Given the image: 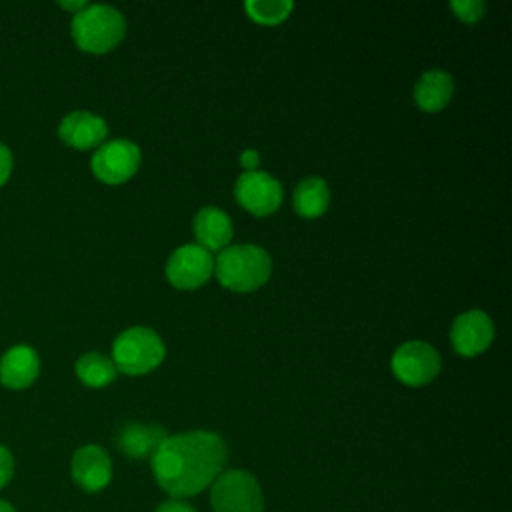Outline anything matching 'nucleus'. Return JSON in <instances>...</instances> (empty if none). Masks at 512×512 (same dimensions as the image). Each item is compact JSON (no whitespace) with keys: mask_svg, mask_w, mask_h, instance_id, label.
<instances>
[{"mask_svg":"<svg viewBox=\"0 0 512 512\" xmlns=\"http://www.w3.org/2000/svg\"><path fill=\"white\" fill-rule=\"evenodd\" d=\"M0 512H16V510H14V506L10 502L0 500Z\"/></svg>","mask_w":512,"mask_h":512,"instance_id":"26","label":"nucleus"},{"mask_svg":"<svg viewBox=\"0 0 512 512\" xmlns=\"http://www.w3.org/2000/svg\"><path fill=\"white\" fill-rule=\"evenodd\" d=\"M166 348L162 338L144 326H134L120 332L112 344V362L116 370L140 376L154 370L164 360Z\"/></svg>","mask_w":512,"mask_h":512,"instance_id":"4","label":"nucleus"},{"mask_svg":"<svg viewBox=\"0 0 512 512\" xmlns=\"http://www.w3.org/2000/svg\"><path fill=\"white\" fill-rule=\"evenodd\" d=\"M70 472L84 492H100L112 480V460L102 446L84 444L74 452Z\"/></svg>","mask_w":512,"mask_h":512,"instance_id":"10","label":"nucleus"},{"mask_svg":"<svg viewBox=\"0 0 512 512\" xmlns=\"http://www.w3.org/2000/svg\"><path fill=\"white\" fill-rule=\"evenodd\" d=\"M72 38L76 46L90 54H104L112 50L126 32L124 16L106 4H88L72 16Z\"/></svg>","mask_w":512,"mask_h":512,"instance_id":"3","label":"nucleus"},{"mask_svg":"<svg viewBox=\"0 0 512 512\" xmlns=\"http://www.w3.org/2000/svg\"><path fill=\"white\" fill-rule=\"evenodd\" d=\"M240 164L246 172H252V170H258V164H260V154L256 150H244L240 154Z\"/></svg>","mask_w":512,"mask_h":512,"instance_id":"24","label":"nucleus"},{"mask_svg":"<svg viewBox=\"0 0 512 512\" xmlns=\"http://www.w3.org/2000/svg\"><path fill=\"white\" fill-rule=\"evenodd\" d=\"M494 338V324L482 310L460 314L450 330V340L460 356H476L484 352Z\"/></svg>","mask_w":512,"mask_h":512,"instance_id":"11","label":"nucleus"},{"mask_svg":"<svg viewBox=\"0 0 512 512\" xmlns=\"http://www.w3.org/2000/svg\"><path fill=\"white\" fill-rule=\"evenodd\" d=\"M12 474H14L12 452L0 444V490L12 480Z\"/></svg>","mask_w":512,"mask_h":512,"instance_id":"21","label":"nucleus"},{"mask_svg":"<svg viewBox=\"0 0 512 512\" xmlns=\"http://www.w3.org/2000/svg\"><path fill=\"white\" fill-rule=\"evenodd\" d=\"M214 512H264L260 482L248 470H222L210 484Z\"/></svg>","mask_w":512,"mask_h":512,"instance_id":"5","label":"nucleus"},{"mask_svg":"<svg viewBox=\"0 0 512 512\" xmlns=\"http://www.w3.org/2000/svg\"><path fill=\"white\" fill-rule=\"evenodd\" d=\"M12 174V152L0 142V186L8 182Z\"/></svg>","mask_w":512,"mask_h":512,"instance_id":"22","label":"nucleus"},{"mask_svg":"<svg viewBox=\"0 0 512 512\" xmlns=\"http://www.w3.org/2000/svg\"><path fill=\"white\" fill-rule=\"evenodd\" d=\"M156 512H196L192 508V504H188L186 500H178V498H170L166 502H162Z\"/></svg>","mask_w":512,"mask_h":512,"instance_id":"23","label":"nucleus"},{"mask_svg":"<svg viewBox=\"0 0 512 512\" xmlns=\"http://www.w3.org/2000/svg\"><path fill=\"white\" fill-rule=\"evenodd\" d=\"M392 372L406 386H424L438 376L440 354L426 342H406L392 356Z\"/></svg>","mask_w":512,"mask_h":512,"instance_id":"7","label":"nucleus"},{"mask_svg":"<svg viewBox=\"0 0 512 512\" xmlns=\"http://www.w3.org/2000/svg\"><path fill=\"white\" fill-rule=\"evenodd\" d=\"M166 436L168 432L158 424L128 422L120 428L116 436V444L124 456L142 460V458H150L158 450V446L166 440Z\"/></svg>","mask_w":512,"mask_h":512,"instance_id":"14","label":"nucleus"},{"mask_svg":"<svg viewBox=\"0 0 512 512\" xmlns=\"http://www.w3.org/2000/svg\"><path fill=\"white\" fill-rule=\"evenodd\" d=\"M92 172L104 184H122L130 180L140 166V148L130 140H110L96 148Z\"/></svg>","mask_w":512,"mask_h":512,"instance_id":"6","label":"nucleus"},{"mask_svg":"<svg viewBox=\"0 0 512 512\" xmlns=\"http://www.w3.org/2000/svg\"><path fill=\"white\" fill-rule=\"evenodd\" d=\"M450 8L458 16V20H462L466 24L478 22L486 10L482 0H454V2H450Z\"/></svg>","mask_w":512,"mask_h":512,"instance_id":"20","label":"nucleus"},{"mask_svg":"<svg viewBox=\"0 0 512 512\" xmlns=\"http://www.w3.org/2000/svg\"><path fill=\"white\" fill-rule=\"evenodd\" d=\"M248 16L264 26H276L288 18L292 12V2L288 0H250L244 4Z\"/></svg>","mask_w":512,"mask_h":512,"instance_id":"19","label":"nucleus"},{"mask_svg":"<svg viewBox=\"0 0 512 512\" xmlns=\"http://www.w3.org/2000/svg\"><path fill=\"white\" fill-rule=\"evenodd\" d=\"M194 234L204 250H224L232 240V222L216 206H202L194 216Z\"/></svg>","mask_w":512,"mask_h":512,"instance_id":"15","label":"nucleus"},{"mask_svg":"<svg viewBox=\"0 0 512 512\" xmlns=\"http://www.w3.org/2000/svg\"><path fill=\"white\" fill-rule=\"evenodd\" d=\"M214 272V258L198 244H184L166 262V278L180 290L200 288Z\"/></svg>","mask_w":512,"mask_h":512,"instance_id":"8","label":"nucleus"},{"mask_svg":"<svg viewBox=\"0 0 512 512\" xmlns=\"http://www.w3.org/2000/svg\"><path fill=\"white\" fill-rule=\"evenodd\" d=\"M40 374V358L34 348L18 344L8 348L0 358V382L12 390H24Z\"/></svg>","mask_w":512,"mask_h":512,"instance_id":"13","label":"nucleus"},{"mask_svg":"<svg viewBox=\"0 0 512 512\" xmlns=\"http://www.w3.org/2000/svg\"><path fill=\"white\" fill-rule=\"evenodd\" d=\"M116 366L112 358L100 352H86L76 360V376L90 388H104L116 378Z\"/></svg>","mask_w":512,"mask_h":512,"instance_id":"18","label":"nucleus"},{"mask_svg":"<svg viewBox=\"0 0 512 512\" xmlns=\"http://www.w3.org/2000/svg\"><path fill=\"white\" fill-rule=\"evenodd\" d=\"M272 270L270 256L254 244L226 246L214 262L218 282L232 292H252L268 282Z\"/></svg>","mask_w":512,"mask_h":512,"instance_id":"2","label":"nucleus"},{"mask_svg":"<svg viewBox=\"0 0 512 512\" xmlns=\"http://www.w3.org/2000/svg\"><path fill=\"white\" fill-rule=\"evenodd\" d=\"M454 92L452 76L444 70H428L420 76L414 88V100L424 112L442 110Z\"/></svg>","mask_w":512,"mask_h":512,"instance_id":"16","label":"nucleus"},{"mask_svg":"<svg viewBox=\"0 0 512 512\" xmlns=\"http://www.w3.org/2000/svg\"><path fill=\"white\" fill-rule=\"evenodd\" d=\"M58 6H60V8H64V10H70V12H72V16H74V14H78L80 10H84V8L88 6V2H84V0L66 2V0H64V2H58Z\"/></svg>","mask_w":512,"mask_h":512,"instance_id":"25","label":"nucleus"},{"mask_svg":"<svg viewBox=\"0 0 512 512\" xmlns=\"http://www.w3.org/2000/svg\"><path fill=\"white\" fill-rule=\"evenodd\" d=\"M234 196L242 208L254 216H268L282 204V184L262 170L244 172L238 176Z\"/></svg>","mask_w":512,"mask_h":512,"instance_id":"9","label":"nucleus"},{"mask_svg":"<svg viewBox=\"0 0 512 512\" xmlns=\"http://www.w3.org/2000/svg\"><path fill=\"white\" fill-rule=\"evenodd\" d=\"M294 210L304 218H318L326 212L330 204V190L328 184L318 176L304 178L292 194Z\"/></svg>","mask_w":512,"mask_h":512,"instance_id":"17","label":"nucleus"},{"mask_svg":"<svg viewBox=\"0 0 512 512\" xmlns=\"http://www.w3.org/2000/svg\"><path fill=\"white\" fill-rule=\"evenodd\" d=\"M58 136L70 148L88 150L104 142V138L108 136V126L100 116L86 110H76L62 118L58 126Z\"/></svg>","mask_w":512,"mask_h":512,"instance_id":"12","label":"nucleus"},{"mask_svg":"<svg viewBox=\"0 0 512 512\" xmlns=\"http://www.w3.org/2000/svg\"><path fill=\"white\" fill-rule=\"evenodd\" d=\"M224 440L206 430H190L166 440L150 456L152 474L158 486L172 498L184 500L206 490L224 470Z\"/></svg>","mask_w":512,"mask_h":512,"instance_id":"1","label":"nucleus"}]
</instances>
